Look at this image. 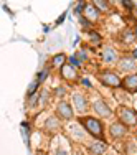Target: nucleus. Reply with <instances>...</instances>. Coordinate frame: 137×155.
Here are the masks:
<instances>
[{
	"mask_svg": "<svg viewBox=\"0 0 137 155\" xmlns=\"http://www.w3.org/2000/svg\"><path fill=\"white\" fill-rule=\"evenodd\" d=\"M125 153H127V155L137 153V145H135V142H129L127 145H125Z\"/></svg>",
	"mask_w": 137,
	"mask_h": 155,
	"instance_id": "nucleus-17",
	"label": "nucleus"
},
{
	"mask_svg": "<svg viewBox=\"0 0 137 155\" xmlns=\"http://www.w3.org/2000/svg\"><path fill=\"white\" fill-rule=\"evenodd\" d=\"M117 71L125 73V76L135 73L137 71V60L134 56H127V54L119 58V61H117Z\"/></svg>",
	"mask_w": 137,
	"mask_h": 155,
	"instance_id": "nucleus-7",
	"label": "nucleus"
},
{
	"mask_svg": "<svg viewBox=\"0 0 137 155\" xmlns=\"http://www.w3.org/2000/svg\"><path fill=\"white\" fill-rule=\"evenodd\" d=\"M51 64L53 66H58V68H63V66L66 64V54H63V53H60V54H55L53 56V60H51Z\"/></svg>",
	"mask_w": 137,
	"mask_h": 155,
	"instance_id": "nucleus-16",
	"label": "nucleus"
},
{
	"mask_svg": "<svg viewBox=\"0 0 137 155\" xmlns=\"http://www.w3.org/2000/svg\"><path fill=\"white\" fill-rule=\"evenodd\" d=\"M55 155H68V153H66L65 150H56V153H55Z\"/></svg>",
	"mask_w": 137,
	"mask_h": 155,
	"instance_id": "nucleus-25",
	"label": "nucleus"
},
{
	"mask_svg": "<svg viewBox=\"0 0 137 155\" xmlns=\"http://www.w3.org/2000/svg\"><path fill=\"white\" fill-rule=\"evenodd\" d=\"M76 58H78V60H79V63H84V61L88 60V54H86V51L79 50V51H78V53H76Z\"/></svg>",
	"mask_w": 137,
	"mask_h": 155,
	"instance_id": "nucleus-20",
	"label": "nucleus"
},
{
	"mask_svg": "<svg viewBox=\"0 0 137 155\" xmlns=\"http://www.w3.org/2000/svg\"><path fill=\"white\" fill-rule=\"evenodd\" d=\"M119 40L124 43V45H131V43H135L137 33L132 31V30H125V31H122L121 35H119Z\"/></svg>",
	"mask_w": 137,
	"mask_h": 155,
	"instance_id": "nucleus-15",
	"label": "nucleus"
},
{
	"mask_svg": "<svg viewBox=\"0 0 137 155\" xmlns=\"http://www.w3.org/2000/svg\"><path fill=\"white\" fill-rule=\"evenodd\" d=\"M125 134H127V127H125L122 122H112L109 125V135H111V139H114V140H121V139H124L125 137Z\"/></svg>",
	"mask_w": 137,
	"mask_h": 155,
	"instance_id": "nucleus-9",
	"label": "nucleus"
},
{
	"mask_svg": "<svg viewBox=\"0 0 137 155\" xmlns=\"http://www.w3.org/2000/svg\"><path fill=\"white\" fill-rule=\"evenodd\" d=\"M117 117H119V122H122L125 127H135L137 125V112L127 106H119Z\"/></svg>",
	"mask_w": 137,
	"mask_h": 155,
	"instance_id": "nucleus-3",
	"label": "nucleus"
},
{
	"mask_svg": "<svg viewBox=\"0 0 137 155\" xmlns=\"http://www.w3.org/2000/svg\"><path fill=\"white\" fill-rule=\"evenodd\" d=\"M69 64H73V66L76 68V66H79V64H81V63L78 61V58H76V56H71V58H69Z\"/></svg>",
	"mask_w": 137,
	"mask_h": 155,
	"instance_id": "nucleus-22",
	"label": "nucleus"
},
{
	"mask_svg": "<svg viewBox=\"0 0 137 155\" xmlns=\"http://www.w3.org/2000/svg\"><path fill=\"white\" fill-rule=\"evenodd\" d=\"M71 102H73V106H75L76 112L79 114V116H84V114L88 112V109H89L88 96L79 93V91H75V93L71 94Z\"/></svg>",
	"mask_w": 137,
	"mask_h": 155,
	"instance_id": "nucleus-5",
	"label": "nucleus"
},
{
	"mask_svg": "<svg viewBox=\"0 0 137 155\" xmlns=\"http://www.w3.org/2000/svg\"><path fill=\"white\" fill-rule=\"evenodd\" d=\"M55 112H56V116L60 117L61 120H71L73 117H75L73 106L69 104V101H66V99H60V101H58Z\"/></svg>",
	"mask_w": 137,
	"mask_h": 155,
	"instance_id": "nucleus-6",
	"label": "nucleus"
},
{
	"mask_svg": "<svg viewBox=\"0 0 137 155\" xmlns=\"http://www.w3.org/2000/svg\"><path fill=\"white\" fill-rule=\"evenodd\" d=\"M122 87L127 93H137V73H132V74L122 78Z\"/></svg>",
	"mask_w": 137,
	"mask_h": 155,
	"instance_id": "nucleus-13",
	"label": "nucleus"
},
{
	"mask_svg": "<svg viewBox=\"0 0 137 155\" xmlns=\"http://www.w3.org/2000/svg\"><path fill=\"white\" fill-rule=\"evenodd\" d=\"M91 40H92L94 43H99V41H101V36H99V35H94V33H91Z\"/></svg>",
	"mask_w": 137,
	"mask_h": 155,
	"instance_id": "nucleus-23",
	"label": "nucleus"
},
{
	"mask_svg": "<svg viewBox=\"0 0 137 155\" xmlns=\"http://www.w3.org/2000/svg\"><path fill=\"white\" fill-rule=\"evenodd\" d=\"M91 109L96 112V116L99 117V119H109V117H112V109L109 107V104L104 101L102 97H96L94 101H92L91 104Z\"/></svg>",
	"mask_w": 137,
	"mask_h": 155,
	"instance_id": "nucleus-4",
	"label": "nucleus"
},
{
	"mask_svg": "<svg viewBox=\"0 0 137 155\" xmlns=\"http://www.w3.org/2000/svg\"><path fill=\"white\" fill-rule=\"evenodd\" d=\"M60 76H61L65 81H68V83H73V81H76L78 78H79V74H78V71H76V68H75L73 64H69V63H66V64L60 69Z\"/></svg>",
	"mask_w": 137,
	"mask_h": 155,
	"instance_id": "nucleus-12",
	"label": "nucleus"
},
{
	"mask_svg": "<svg viewBox=\"0 0 137 155\" xmlns=\"http://www.w3.org/2000/svg\"><path fill=\"white\" fill-rule=\"evenodd\" d=\"M43 130L46 132V134H56V132L61 130V119L58 116H50L46 117L45 124H43Z\"/></svg>",
	"mask_w": 137,
	"mask_h": 155,
	"instance_id": "nucleus-8",
	"label": "nucleus"
},
{
	"mask_svg": "<svg viewBox=\"0 0 137 155\" xmlns=\"http://www.w3.org/2000/svg\"><path fill=\"white\" fill-rule=\"evenodd\" d=\"M98 79L101 81V84H102V86H106V87H112V89H116V87H122L121 76L117 74V73H114V71H109V69L99 73Z\"/></svg>",
	"mask_w": 137,
	"mask_h": 155,
	"instance_id": "nucleus-2",
	"label": "nucleus"
},
{
	"mask_svg": "<svg viewBox=\"0 0 137 155\" xmlns=\"http://www.w3.org/2000/svg\"><path fill=\"white\" fill-rule=\"evenodd\" d=\"M134 58L137 60V46H135V50H134Z\"/></svg>",
	"mask_w": 137,
	"mask_h": 155,
	"instance_id": "nucleus-26",
	"label": "nucleus"
},
{
	"mask_svg": "<svg viewBox=\"0 0 137 155\" xmlns=\"http://www.w3.org/2000/svg\"><path fill=\"white\" fill-rule=\"evenodd\" d=\"M83 13H84V20L91 21V23L98 21L99 17H101V10H99L98 7L94 5V3H88V5H84Z\"/></svg>",
	"mask_w": 137,
	"mask_h": 155,
	"instance_id": "nucleus-11",
	"label": "nucleus"
},
{
	"mask_svg": "<svg viewBox=\"0 0 137 155\" xmlns=\"http://www.w3.org/2000/svg\"><path fill=\"white\" fill-rule=\"evenodd\" d=\"M79 125L88 130L92 137H96L98 140H102L104 139V124L99 117H92V116H81L79 119Z\"/></svg>",
	"mask_w": 137,
	"mask_h": 155,
	"instance_id": "nucleus-1",
	"label": "nucleus"
},
{
	"mask_svg": "<svg viewBox=\"0 0 137 155\" xmlns=\"http://www.w3.org/2000/svg\"><path fill=\"white\" fill-rule=\"evenodd\" d=\"M38 81H35V83H32L30 84V87H28V96H30V97H33V94H35V91L38 89Z\"/></svg>",
	"mask_w": 137,
	"mask_h": 155,
	"instance_id": "nucleus-19",
	"label": "nucleus"
},
{
	"mask_svg": "<svg viewBox=\"0 0 137 155\" xmlns=\"http://www.w3.org/2000/svg\"><path fill=\"white\" fill-rule=\"evenodd\" d=\"M48 73H50L48 69H43V71H40V74H38V83H43V81L46 79V78H48Z\"/></svg>",
	"mask_w": 137,
	"mask_h": 155,
	"instance_id": "nucleus-21",
	"label": "nucleus"
},
{
	"mask_svg": "<svg viewBox=\"0 0 137 155\" xmlns=\"http://www.w3.org/2000/svg\"><path fill=\"white\" fill-rule=\"evenodd\" d=\"M89 152L91 155H104L107 152V143L104 140H92L89 143Z\"/></svg>",
	"mask_w": 137,
	"mask_h": 155,
	"instance_id": "nucleus-14",
	"label": "nucleus"
},
{
	"mask_svg": "<svg viewBox=\"0 0 137 155\" xmlns=\"http://www.w3.org/2000/svg\"><path fill=\"white\" fill-rule=\"evenodd\" d=\"M83 84H86V87H92V86H91V83H89L88 79H83Z\"/></svg>",
	"mask_w": 137,
	"mask_h": 155,
	"instance_id": "nucleus-24",
	"label": "nucleus"
},
{
	"mask_svg": "<svg viewBox=\"0 0 137 155\" xmlns=\"http://www.w3.org/2000/svg\"><path fill=\"white\" fill-rule=\"evenodd\" d=\"M94 5L98 7L99 10H107V8H109V3H107V2H102V0H96Z\"/></svg>",
	"mask_w": 137,
	"mask_h": 155,
	"instance_id": "nucleus-18",
	"label": "nucleus"
},
{
	"mask_svg": "<svg viewBox=\"0 0 137 155\" xmlns=\"http://www.w3.org/2000/svg\"><path fill=\"white\" fill-rule=\"evenodd\" d=\"M101 60L106 64H114V63L119 61V56H117V51L112 46H102L101 48Z\"/></svg>",
	"mask_w": 137,
	"mask_h": 155,
	"instance_id": "nucleus-10",
	"label": "nucleus"
}]
</instances>
